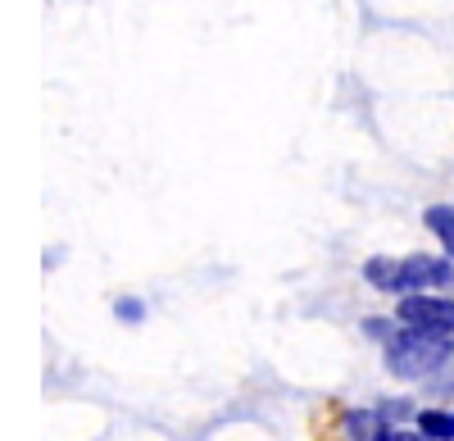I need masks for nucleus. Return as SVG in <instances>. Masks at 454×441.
Instances as JSON below:
<instances>
[{"label":"nucleus","mask_w":454,"mask_h":441,"mask_svg":"<svg viewBox=\"0 0 454 441\" xmlns=\"http://www.w3.org/2000/svg\"><path fill=\"white\" fill-rule=\"evenodd\" d=\"M450 359V342L441 333H423V327H400L387 342V364L395 378H427Z\"/></svg>","instance_id":"f03ea898"},{"label":"nucleus","mask_w":454,"mask_h":441,"mask_svg":"<svg viewBox=\"0 0 454 441\" xmlns=\"http://www.w3.org/2000/svg\"><path fill=\"white\" fill-rule=\"evenodd\" d=\"M364 333L377 337V342H391V337H395V327H391V319H368V323H364Z\"/></svg>","instance_id":"423d86ee"},{"label":"nucleus","mask_w":454,"mask_h":441,"mask_svg":"<svg viewBox=\"0 0 454 441\" xmlns=\"http://www.w3.org/2000/svg\"><path fill=\"white\" fill-rule=\"evenodd\" d=\"M427 228L441 237L445 255H454V209H450V205H432V209H427Z\"/></svg>","instance_id":"20e7f679"},{"label":"nucleus","mask_w":454,"mask_h":441,"mask_svg":"<svg viewBox=\"0 0 454 441\" xmlns=\"http://www.w3.org/2000/svg\"><path fill=\"white\" fill-rule=\"evenodd\" d=\"M419 428L432 437V441H454V410H427L419 419Z\"/></svg>","instance_id":"39448f33"},{"label":"nucleus","mask_w":454,"mask_h":441,"mask_svg":"<svg viewBox=\"0 0 454 441\" xmlns=\"http://www.w3.org/2000/svg\"><path fill=\"white\" fill-rule=\"evenodd\" d=\"M377 441H432V437H427L423 428H419V432H409V428H387Z\"/></svg>","instance_id":"0eeeda50"},{"label":"nucleus","mask_w":454,"mask_h":441,"mask_svg":"<svg viewBox=\"0 0 454 441\" xmlns=\"http://www.w3.org/2000/svg\"><path fill=\"white\" fill-rule=\"evenodd\" d=\"M364 278L382 291H423V287H454V264L436 260V255H409L400 264L387 260H368Z\"/></svg>","instance_id":"f257e3e1"},{"label":"nucleus","mask_w":454,"mask_h":441,"mask_svg":"<svg viewBox=\"0 0 454 441\" xmlns=\"http://www.w3.org/2000/svg\"><path fill=\"white\" fill-rule=\"evenodd\" d=\"M145 310H141V301H119V319H128V323H137Z\"/></svg>","instance_id":"6e6552de"},{"label":"nucleus","mask_w":454,"mask_h":441,"mask_svg":"<svg viewBox=\"0 0 454 441\" xmlns=\"http://www.w3.org/2000/svg\"><path fill=\"white\" fill-rule=\"evenodd\" d=\"M400 323L450 337L454 333V301H445V296H404L400 301Z\"/></svg>","instance_id":"7ed1b4c3"}]
</instances>
